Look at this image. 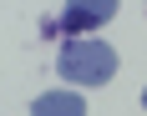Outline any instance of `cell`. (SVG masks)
<instances>
[{"mask_svg": "<svg viewBox=\"0 0 147 116\" xmlns=\"http://www.w3.org/2000/svg\"><path fill=\"white\" fill-rule=\"evenodd\" d=\"M142 106H147V86H142Z\"/></svg>", "mask_w": 147, "mask_h": 116, "instance_id": "277c9868", "label": "cell"}, {"mask_svg": "<svg viewBox=\"0 0 147 116\" xmlns=\"http://www.w3.org/2000/svg\"><path fill=\"white\" fill-rule=\"evenodd\" d=\"M117 15V0H76V5H61V30H91L107 25Z\"/></svg>", "mask_w": 147, "mask_h": 116, "instance_id": "7a4b0ae2", "label": "cell"}, {"mask_svg": "<svg viewBox=\"0 0 147 116\" xmlns=\"http://www.w3.org/2000/svg\"><path fill=\"white\" fill-rule=\"evenodd\" d=\"M56 71L71 86H107L117 76V51L107 41H66L56 56Z\"/></svg>", "mask_w": 147, "mask_h": 116, "instance_id": "6da1fadb", "label": "cell"}, {"mask_svg": "<svg viewBox=\"0 0 147 116\" xmlns=\"http://www.w3.org/2000/svg\"><path fill=\"white\" fill-rule=\"evenodd\" d=\"M30 116H86V96L76 91H46L30 101Z\"/></svg>", "mask_w": 147, "mask_h": 116, "instance_id": "3957f363", "label": "cell"}]
</instances>
